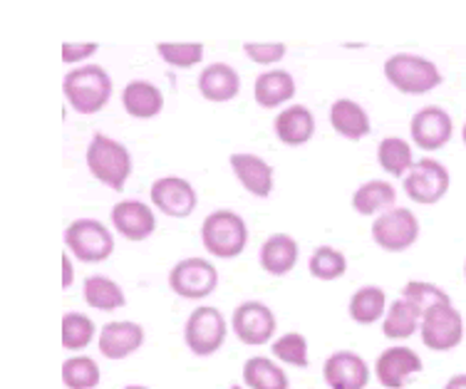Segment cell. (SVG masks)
<instances>
[{"label": "cell", "mask_w": 466, "mask_h": 389, "mask_svg": "<svg viewBox=\"0 0 466 389\" xmlns=\"http://www.w3.org/2000/svg\"><path fill=\"white\" fill-rule=\"evenodd\" d=\"M82 298L85 303L95 310L102 313H112V310L125 308V290L119 288L112 278L107 275H90L85 285H82Z\"/></svg>", "instance_id": "26"}, {"label": "cell", "mask_w": 466, "mask_h": 389, "mask_svg": "<svg viewBox=\"0 0 466 389\" xmlns=\"http://www.w3.org/2000/svg\"><path fill=\"white\" fill-rule=\"evenodd\" d=\"M243 382L248 389H288V374L268 357H251L243 364Z\"/></svg>", "instance_id": "28"}, {"label": "cell", "mask_w": 466, "mask_h": 389, "mask_svg": "<svg viewBox=\"0 0 466 389\" xmlns=\"http://www.w3.org/2000/svg\"><path fill=\"white\" fill-rule=\"evenodd\" d=\"M377 162L385 169L387 174H392L397 179H402L410 174L414 166L412 146L407 145L400 136H387L377 145Z\"/></svg>", "instance_id": "30"}, {"label": "cell", "mask_w": 466, "mask_h": 389, "mask_svg": "<svg viewBox=\"0 0 466 389\" xmlns=\"http://www.w3.org/2000/svg\"><path fill=\"white\" fill-rule=\"evenodd\" d=\"M323 377L330 389H365L370 384V367L358 353L340 350L325 360Z\"/></svg>", "instance_id": "15"}, {"label": "cell", "mask_w": 466, "mask_h": 389, "mask_svg": "<svg viewBox=\"0 0 466 389\" xmlns=\"http://www.w3.org/2000/svg\"><path fill=\"white\" fill-rule=\"evenodd\" d=\"M420 325L421 310H417L410 300L400 295L392 305H387V313L382 317V335L387 340H407L420 330Z\"/></svg>", "instance_id": "25"}, {"label": "cell", "mask_w": 466, "mask_h": 389, "mask_svg": "<svg viewBox=\"0 0 466 389\" xmlns=\"http://www.w3.org/2000/svg\"><path fill=\"white\" fill-rule=\"evenodd\" d=\"M397 191L390 182L382 179H372V182L362 184L355 194H352V208L358 211L360 216H372L380 214L382 208H390L395 204Z\"/></svg>", "instance_id": "27"}, {"label": "cell", "mask_w": 466, "mask_h": 389, "mask_svg": "<svg viewBox=\"0 0 466 389\" xmlns=\"http://www.w3.org/2000/svg\"><path fill=\"white\" fill-rule=\"evenodd\" d=\"M385 77L395 90L404 95H427L441 85V73L437 65L412 53H397L387 57Z\"/></svg>", "instance_id": "4"}, {"label": "cell", "mask_w": 466, "mask_h": 389, "mask_svg": "<svg viewBox=\"0 0 466 389\" xmlns=\"http://www.w3.org/2000/svg\"><path fill=\"white\" fill-rule=\"evenodd\" d=\"M330 125L338 135L350 139V142H360L362 136L372 132L368 112L362 109V105H358L355 100H345V97L332 102Z\"/></svg>", "instance_id": "22"}, {"label": "cell", "mask_w": 466, "mask_h": 389, "mask_svg": "<svg viewBox=\"0 0 466 389\" xmlns=\"http://www.w3.org/2000/svg\"><path fill=\"white\" fill-rule=\"evenodd\" d=\"M273 357L280 360L283 364H290V367H300L305 370L310 364V357H308V340H305L300 333H286L283 337H279L273 343Z\"/></svg>", "instance_id": "35"}, {"label": "cell", "mask_w": 466, "mask_h": 389, "mask_svg": "<svg viewBox=\"0 0 466 389\" xmlns=\"http://www.w3.org/2000/svg\"><path fill=\"white\" fill-rule=\"evenodd\" d=\"M201 244L216 258H236L248 244V226L236 211L221 208L204 218Z\"/></svg>", "instance_id": "3"}, {"label": "cell", "mask_w": 466, "mask_h": 389, "mask_svg": "<svg viewBox=\"0 0 466 389\" xmlns=\"http://www.w3.org/2000/svg\"><path fill=\"white\" fill-rule=\"evenodd\" d=\"M218 285V273L204 258H184L169 271V288L184 300L208 298Z\"/></svg>", "instance_id": "9"}, {"label": "cell", "mask_w": 466, "mask_h": 389, "mask_svg": "<svg viewBox=\"0 0 466 389\" xmlns=\"http://www.w3.org/2000/svg\"><path fill=\"white\" fill-rule=\"evenodd\" d=\"M421 370L424 363L412 347H387L375 360L377 380L387 389H404Z\"/></svg>", "instance_id": "12"}, {"label": "cell", "mask_w": 466, "mask_h": 389, "mask_svg": "<svg viewBox=\"0 0 466 389\" xmlns=\"http://www.w3.org/2000/svg\"><path fill=\"white\" fill-rule=\"evenodd\" d=\"M350 317L358 325H372L377 320H382L387 313V295L385 290L377 285H365L350 298Z\"/></svg>", "instance_id": "29"}, {"label": "cell", "mask_w": 466, "mask_h": 389, "mask_svg": "<svg viewBox=\"0 0 466 389\" xmlns=\"http://www.w3.org/2000/svg\"><path fill=\"white\" fill-rule=\"evenodd\" d=\"M99 50L97 43H65L63 45V60L67 65H75L85 60V57H90Z\"/></svg>", "instance_id": "38"}, {"label": "cell", "mask_w": 466, "mask_h": 389, "mask_svg": "<svg viewBox=\"0 0 466 389\" xmlns=\"http://www.w3.org/2000/svg\"><path fill=\"white\" fill-rule=\"evenodd\" d=\"M444 389H466V374H454V377L444 384Z\"/></svg>", "instance_id": "40"}, {"label": "cell", "mask_w": 466, "mask_h": 389, "mask_svg": "<svg viewBox=\"0 0 466 389\" xmlns=\"http://www.w3.org/2000/svg\"><path fill=\"white\" fill-rule=\"evenodd\" d=\"M63 90L75 112L97 115L99 109L107 107L112 97V77L99 65H85L65 75Z\"/></svg>", "instance_id": "2"}, {"label": "cell", "mask_w": 466, "mask_h": 389, "mask_svg": "<svg viewBox=\"0 0 466 389\" xmlns=\"http://www.w3.org/2000/svg\"><path fill=\"white\" fill-rule=\"evenodd\" d=\"M451 132H454V125H451L449 112L447 109L437 107V105L421 107L412 117V122H410L412 142L420 146V149H430V152L449 145Z\"/></svg>", "instance_id": "14"}, {"label": "cell", "mask_w": 466, "mask_h": 389, "mask_svg": "<svg viewBox=\"0 0 466 389\" xmlns=\"http://www.w3.org/2000/svg\"><path fill=\"white\" fill-rule=\"evenodd\" d=\"M296 95V80L286 70H268L256 77L253 85V97L263 109L280 107L283 102L293 100Z\"/></svg>", "instance_id": "24"}, {"label": "cell", "mask_w": 466, "mask_h": 389, "mask_svg": "<svg viewBox=\"0 0 466 389\" xmlns=\"http://www.w3.org/2000/svg\"><path fill=\"white\" fill-rule=\"evenodd\" d=\"M402 298L410 300L414 308L421 310V315L431 310L434 305H449L451 298L447 295V290H441L440 285L424 281H410L402 288Z\"/></svg>", "instance_id": "34"}, {"label": "cell", "mask_w": 466, "mask_h": 389, "mask_svg": "<svg viewBox=\"0 0 466 389\" xmlns=\"http://www.w3.org/2000/svg\"><path fill=\"white\" fill-rule=\"evenodd\" d=\"M231 389H243V387H241V384H233V387H231Z\"/></svg>", "instance_id": "43"}, {"label": "cell", "mask_w": 466, "mask_h": 389, "mask_svg": "<svg viewBox=\"0 0 466 389\" xmlns=\"http://www.w3.org/2000/svg\"><path fill=\"white\" fill-rule=\"evenodd\" d=\"M279 142L288 146H303L310 142L315 135V117L305 105H293L280 112L276 122H273Z\"/></svg>", "instance_id": "20"}, {"label": "cell", "mask_w": 466, "mask_h": 389, "mask_svg": "<svg viewBox=\"0 0 466 389\" xmlns=\"http://www.w3.org/2000/svg\"><path fill=\"white\" fill-rule=\"evenodd\" d=\"M97 344L107 360H125L144 344V327L132 320H112L102 327Z\"/></svg>", "instance_id": "17"}, {"label": "cell", "mask_w": 466, "mask_h": 389, "mask_svg": "<svg viewBox=\"0 0 466 389\" xmlns=\"http://www.w3.org/2000/svg\"><path fill=\"white\" fill-rule=\"evenodd\" d=\"M152 204L164 216L171 218H187L197 208V191L194 186L181 179V176H162L152 184L149 189Z\"/></svg>", "instance_id": "13"}, {"label": "cell", "mask_w": 466, "mask_h": 389, "mask_svg": "<svg viewBox=\"0 0 466 389\" xmlns=\"http://www.w3.org/2000/svg\"><path fill=\"white\" fill-rule=\"evenodd\" d=\"M449 172L447 166L437 159H421V162H414V166L410 169V174L404 176V191L407 196L417 204H437L447 196L449 191Z\"/></svg>", "instance_id": "10"}, {"label": "cell", "mask_w": 466, "mask_h": 389, "mask_svg": "<svg viewBox=\"0 0 466 389\" xmlns=\"http://www.w3.org/2000/svg\"><path fill=\"white\" fill-rule=\"evenodd\" d=\"M421 343L434 353H449L464 340V317L451 303L434 305L421 315Z\"/></svg>", "instance_id": "8"}, {"label": "cell", "mask_w": 466, "mask_h": 389, "mask_svg": "<svg viewBox=\"0 0 466 389\" xmlns=\"http://www.w3.org/2000/svg\"><path fill=\"white\" fill-rule=\"evenodd\" d=\"M157 53L171 67H194L204 57L201 43H159Z\"/></svg>", "instance_id": "36"}, {"label": "cell", "mask_w": 466, "mask_h": 389, "mask_svg": "<svg viewBox=\"0 0 466 389\" xmlns=\"http://www.w3.org/2000/svg\"><path fill=\"white\" fill-rule=\"evenodd\" d=\"M461 139H464V145H466V125H464V129H461Z\"/></svg>", "instance_id": "42"}, {"label": "cell", "mask_w": 466, "mask_h": 389, "mask_svg": "<svg viewBox=\"0 0 466 389\" xmlns=\"http://www.w3.org/2000/svg\"><path fill=\"white\" fill-rule=\"evenodd\" d=\"M65 245L77 261L102 263L115 251V238L97 218H77L65 228Z\"/></svg>", "instance_id": "5"}, {"label": "cell", "mask_w": 466, "mask_h": 389, "mask_svg": "<svg viewBox=\"0 0 466 389\" xmlns=\"http://www.w3.org/2000/svg\"><path fill=\"white\" fill-rule=\"evenodd\" d=\"M246 55L251 57L253 63L258 65H273L283 60L288 53V47L283 43H246L243 45Z\"/></svg>", "instance_id": "37"}, {"label": "cell", "mask_w": 466, "mask_h": 389, "mask_svg": "<svg viewBox=\"0 0 466 389\" xmlns=\"http://www.w3.org/2000/svg\"><path fill=\"white\" fill-rule=\"evenodd\" d=\"M95 337V323L82 313H67L63 317V347L65 350H85Z\"/></svg>", "instance_id": "33"}, {"label": "cell", "mask_w": 466, "mask_h": 389, "mask_svg": "<svg viewBox=\"0 0 466 389\" xmlns=\"http://www.w3.org/2000/svg\"><path fill=\"white\" fill-rule=\"evenodd\" d=\"M122 107L129 117L152 119L164 109V95L152 82L132 80L122 92Z\"/></svg>", "instance_id": "21"}, {"label": "cell", "mask_w": 466, "mask_h": 389, "mask_svg": "<svg viewBox=\"0 0 466 389\" xmlns=\"http://www.w3.org/2000/svg\"><path fill=\"white\" fill-rule=\"evenodd\" d=\"M260 268L270 275H288L298 263V244L293 235L273 234L260 248Z\"/></svg>", "instance_id": "23"}, {"label": "cell", "mask_w": 466, "mask_h": 389, "mask_svg": "<svg viewBox=\"0 0 466 389\" xmlns=\"http://www.w3.org/2000/svg\"><path fill=\"white\" fill-rule=\"evenodd\" d=\"M198 92L208 102H228L241 90V77L231 65L214 63L201 70L198 75Z\"/></svg>", "instance_id": "19"}, {"label": "cell", "mask_w": 466, "mask_h": 389, "mask_svg": "<svg viewBox=\"0 0 466 389\" xmlns=\"http://www.w3.org/2000/svg\"><path fill=\"white\" fill-rule=\"evenodd\" d=\"M112 226L116 228V234L125 235L127 241H147L157 228V218L154 211L147 204L137 199H125L115 204L112 208Z\"/></svg>", "instance_id": "16"}, {"label": "cell", "mask_w": 466, "mask_h": 389, "mask_svg": "<svg viewBox=\"0 0 466 389\" xmlns=\"http://www.w3.org/2000/svg\"><path fill=\"white\" fill-rule=\"evenodd\" d=\"M226 335H228V325L224 315L221 310L211 305L194 310L184 325V343L197 357H211L218 353L224 347Z\"/></svg>", "instance_id": "6"}, {"label": "cell", "mask_w": 466, "mask_h": 389, "mask_svg": "<svg viewBox=\"0 0 466 389\" xmlns=\"http://www.w3.org/2000/svg\"><path fill=\"white\" fill-rule=\"evenodd\" d=\"M72 281H75V268H72L70 255L63 254V288H70Z\"/></svg>", "instance_id": "39"}, {"label": "cell", "mask_w": 466, "mask_h": 389, "mask_svg": "<svg viewBox=\"0 0 466 389\" xmlns=\"http://www.w3.org/2000/svg\"><path fill=\"white\" fill-rule=\"evenodd\" d=\"M420 238V221L410 208H387L372 224V241L387 254H402Z\"/></svg>", "instance_id": "7"}, {"label": "cell", "mask_w": 466, "mask_h": 389, "mask_svg": "<svg viewBox=\"0 0 466 389\" xmlns=\"http://www.w3.org/2000/svg\"><path fill=\"white\" fill-rule=\"evenodd\" d=\"M464 275H466V265H464Z\"/></svg>", "instance_id": "44"}, {"label": "cell", "mask_w": 466, "mask_h": 389, "mask_svg": "<svg viewBox=\"0 0 466 389\" xmlns=\"http://www.w3.org/2000/svg\"><path fill=\"white\" fill-rule=\"evenodd\" d=\"M85 162H87V169H90L92 176L112 191L125 189L127 179L132 176V155H129V149L122 142L112 139V136L102 135V132L92 136Z\"/></svg>", "instance_id": "1"}, {"label": "cell", "mask_w": 466, "mask_h": 389, "mask_svg": "<svg viewBox=\"0 0 466 389\" xmlns=\"http://www.w3.org/2000/svg\"><path fill=\"white\" fill-rule=\"evenodd\" d=\"M63 382L67 389H95L99 384V367L87 354L65 360Z\"/></svg>", "instance_id": "32"}, {"label": "cell", "mask_w": 466, "mask_h": 389, "mask_svg": "<svg viewBox=\"0 0 466 389\" xmlns=\"http://www.w3.org/2000/svg\"><path fill=\"white\" fill-rule=\"evenodd\" d=\"M231 327L243 344L258 347V344L270 343L273 335H276V315L266 303L246 300L233 310Z\"/></svg>", "instance_id": "11"}, {"label": "cell", "mask_w": 466, "mask_h": 389, "mask_svg": "<svg viewBox=\"0 0 466 389\" xmlns=\"http://www.w3.org/2000/svg\"><path fill=\"white\" fill-rule=\"evenodd\" d=\"M308 271H310V275L318 278V281H338V278H342L345 271H348V258H345L338 248H332V245H320V248H315L313 255H310Z\"/></svg>", "instance_id": "31"}, {"label": "cell", "mask_w": 466, "mask_h": 389, "mask_svg": "<svg viewBox=\"0 0 466 389\" xmlns=\"http://www.w3.org/2000/svg\"><path fill=\"white\" fill-rule=\"evenodd\" d=\"M125 389H149V387H142V384H129V387H125Z\"/></svg>", "instance_id": "41"}, {"label": "cell", "mask_w": 466, "mask_h": 389, "mask_svg": "<svg viewBox=\"0 0 466 389\" xmlns=\"http://www.w3.org/2000/svg\"><path fill=\"white\" fill-rule=\"evenodd\" d=\"M231 169L248 194L258 199H268L273 191V166L268 162L248 152H241V155H231Z\"/></svg>", "instance_id": "18"}]
</instances>
